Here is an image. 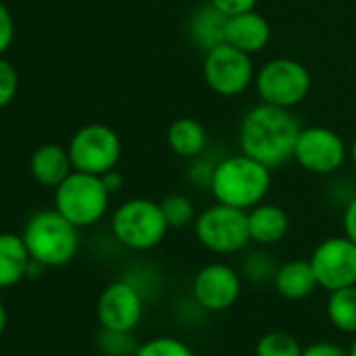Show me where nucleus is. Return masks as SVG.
<instances>
[{
  "label": "nucleus",
  "instance_id": "nucleus-1",
  "mask_svg": "<svg viewBox=\"0 0 356 356\" xmlns=\"http://www.w3.org/2000/svg\"><path fill=\"white\" fill-rule=\"evenodd\" d=\"M300 130L302 126L291 109L260 103L254 105L241 120L239 147L241 153L275 170L293 159Z\"/></svg>",
  "mask_w": 356,
  "mask_h": 356
},
{
  "label": "nucleus",
  "instance_id": "nucleus-2",
  "mask_svg": "<svg viewBox=\"0 0 356 356\" xmlns=\"http://www.w3.org/2000/svg\"><path fill=\"white\" fill-rule=\"evenodd\" d=\"M273 187V170L245 153L218 159L210 191L218 204L252 210L262 204Z\"/></svg>",
  "mask_w": 356,
  "mask_h": 356
},
{
  "label": "nucleus",
  "instance_id": "nucleus-3",
  "mask_svg": "<svg viewBox=\"0 0 356 356\" xmlns=\"http://www.w3.org/2000/svg\"><path fill=\"white\" fill-rule=\"evenodd\" d=\"M22 237L30 258L44 268L70 264L80 250L78 227L57 210H42L34 214L26 222Z\"/></svg>",
  "mask_w": 356,
  "mask_h": 356
},
{
  "label": "nucleus",
  "instance_id": "nucleus-4",
  "mask_svg": "<svg viewBox=\"0 0 356 356\" xmlns=\"http://www.w3.org/2000/svg\"><path fill=\"white\" fill-rule=\"evenodd\" d=\"M109 197L111 193L101 176L74 170L55 189V210L78 229H84L97 225L105 216Z\"/></svg>",
  "mask_w": 356,
  "mask_h": 356
},
{
  "label": "nucleus",
  "instance_id": "nucleus-5",
  "mask_svg": "<svg viewBox=\"0 0 356 356\" xmlns=\"http://www.w3.org/2000/svg\"><path fill=\"white\" fill-rule=\"evenodd\" d=\"M161 206L153 200L134 197L124 202L111 216L113 237L128 250L147 252L159 245L168 233Z\"/></svg>",
  "mask_w": 356,
  "mask_h": 356
},
{
  "label": "nucleus",
  "instance_id": "nucleus-6",
  "mask_svg": "<svg viewBox=\"0 0 356 356\" xmlns=\"http://www.w3.org/2000/svg\"><path fill=\"white\" fill-rule=\"evenodd\" d=\"M254 86L262 103L293 109L308 97L312 78L304 63L289 57H277L256 72Z\"/></svg>",
  "mask_w": 356,
  "mask_h": 356
},
{
  "label": "nucleus",
  "instance_id": "nucleus-7",
  "mask_svg": "<svg viewBox=\"0 0 356 356\" xmlns=\"http://www.w3.org/2000/svg\"><path fill=\"white\" fill-rule=\"evenodd\" d=\"M193 227L197 241L214 254H237L252 241L248 212L227 204L216 202L214 206L204 210L195 218Z\"/></svg>",
  "mask_w": 356,
  "mask_h": 356
},
{
  "label": "nucleus",
  "instance_id": "nucleus-8",
  "mask_svg": "<svg viewBox=\"0 0 356 356\" xmlns=\"http://www.w3.org/2000/svg\"><path fill=\"white\" fill-rule=\"evenodd\" d=\"M204 80L220 97H239L256 80L252 55L222 42L204 53Z\"/></svg>",
  "mask_w": 356,
  "mask_h": 356
},
{
  "label": "nucleus",
  "instance_id": "nucleus-9",
  "mask_svg": "<svg viewBox=\"0 0 356 356\" xmlns=\"http://www.w3.org/2000/svg\"><path fill=\"white\" fill-rule=\"evenodd\" d=\"M74 170L103 176L113 170L122 157V143L113 128L105 124H86L70 140Z\"/></svg>",
  "mask_w": 356,
  "mask_h": 356
},
{
  "label": "nucleus",
  "instance_id": "nucleus-10",
  "mask_svg": "<svg viewBox=\"0 0 356 356\" xmlns=\"http://www.w3.org/2000/svg\"><path fill=\"white\" fill-rule=\"evenodd\" d=\"M348 155L350 149L346 147L343 138L327 126L302 128L293 149V161L306 172L318 176L337 172Z\"/></svg>",
  "mask_w": 356,
  "mask_h": 356
},
{
  "label": "nucleus",
  "instance_id": "nucleus-11",
  "mask_svg": "<svg viewBox=\"0 0 356 356\" xmlns=\"http://www.w3.org/2000/svg\"><path fill=\"white\" fill-rule=\"evenodd\" d=\"M310 264L318 287L327 291L356 285V243L346 235L321 241L310 256Z\"/></svg>",
  "mask_w": 356,
  "mask_h": 356
},
{
  "label": "nucleus",
  "instance_id": "nucleus-12",
  "mask_svg": "<svg viewBox=\"0 0 356 356\" xmlns=\"http://www.w3.org/2000/svg\"><path fill=\"white\" fill-rule=\"evenodd\" d=\"M97 318L103 329L132 331L143 318V296L130 281L109 283L97 300Z\"/></svg>",
  "mask_w": 356,
  "mask_h": 356
},
{
  "label": "nucleus",
  "instance_id": "nucleus-13",
  "mask_svg": "<svg viewBox=\"0 0 356 356\" xmlns=\"http://www.w3.org/2000/svg\"><path fill=\"white\" fill-rule=\"evenodd\" d=\"M241 293V279L229 264L214 262L204 266L193 279V296L197 304L210 312L231 308Z\"/></svg>",
  "mask_w": 356,
  "mask_h": 356
},
{
  "label": "nucleus",
  "instance_id": "nucleus-14",
  "mask_svg": "<svg viewBox=\"0 0 356 356\" xmlns=\"http://www.w3.org/2000/svg\"><path fill=\"white\" fill-rule=\"evenodd\" d=\"M270 38H273L270 24L256 9L227 17L225 42L248 53V55H256V53L264 51L268 47Z\"/></svg>",
  "mask_w": 356,
  "mask_h": 356
},
{
  "label": "nucleus",
  "instance_id": "nucleus-15",
  "mask_svg": "<svg viewBox=\"0 0 356 356\" xmlns=\"http://www.w3.org/2000/svg\"><path fill=\"white\" fill-rule=\"evenodd\" d=\"M30 170H32V176L36 178V183H40L42 187L57 189L74 172V163H72L67 149L55 143H47V145H40L32 153Z\"/></svg>",
  "mask_w": 356,
  "mask_h": 356
},
{
  "label": "nucleus",
  "instance_id": "nucleus-16",
  "mask_svg": "<svg viewBox=\"0 0 356 356\" xmlns=\"http://www.w3.org/2000/svg\"><path fill=\"white\" fill-rule=\"evenodd\" d=\"M250 239L258 245H275L289 233V214L277 204H258L248 210Z\"/></svg>",
  "mask_w": 356,
  "mask_h": 356
},
{
  "label": "nucleus",
  "instance_id": "nucleus-17",
  "mask_svg": "<svg viewBox=\"0 0 356 356\" xmlns=\"http://www.w3.org/2000/svg\"><path fill=\"white\" fill-rule=\"evenodd\" d=\"M32 258L22 235L0 233V289H9L28 279Z\"/></svg>",
  "mask_w": 356,
  "mask_h": 356
},
{
  "label": "nucleus",
  "instance_id": "nucleus-18",
  "mask_svg": "<svg viewBox=\"0 0 356 356\" xmlns=\"http://www.w3.org/2000/svg\"><path fill=\"white\" fill-rule=\"evenodd\" d=\"M273 283L277 293L285 300H304L318 287L310 260H289L281 264Z\"/></svg>",
  "mask_w": 356,
  "mask_h": 356
},
{
  "label": "nucleus",
  "instance_id": "nucleus-19",
  "mask_svg": "<svg viewBox=\"0 0 356 356\" xmlns=\"http://www.w3.org/2000/svg\"><path fill=\"white\" fill-rule=\"evenodd\" d=\"M165 138H168L170 149L178 157H187V159H195L208 147V130L195 118H178V120H174L168 126Z\"/></svg>",
  "mask_w": 356,
  "mask_h": 356
},
{
  "label": "nucleus",
  "instance_id": "nucleus-20",
  "mask_svg": "<svg viewBox=\"0 0 356 356\" xmlns=\"http://www.w3.org/2000/svg\"><path fill=\"white\" fill-rule=\"evenodd\" d=\"M225 26H227V15H222L216 7L208 3L191 15L187 30L191 42L200 51L208 53L210 49L225 42Z\"/></svg>",
  "mask_w": 356,
  "mask_h": 356
},
{
  "label": "nucleus",
  "instance_id": "nucleus-21",
  "mask_svg": "<svg viewBox=\"0 0 356 356\" xmlns=\"http://www.w3.org/2000/svg\"><path fill=\"white\" fill-rule=\"evenodd\" d=\"M327 316L339 331L356 333V285L329 291Z\"/></svg>",
  "mask_w": 356,
  "mask_h": 356
},
{
  "label": "nucleus",
  "instance_id": "nucleus-22",
  "mask_svg": "<svg viewBox=\"0 0 356 356\" xmlns=\"http://www.w3.org/2000/svg\"><path fill=\"white\" fill-rule=\"evenodd\" d=\"M159 206H161L163 218H165L170 229H185L191 222H195V218H197L191 200L187 195H181V193L165 195L159 202Z\"/></svg>",
  "mask_w": 356,
  "mask_h": 356
},
{
  "label": "nucleus",
  "instance_id": "nucleus-23",
  "mask_svg": "<svg viewBox=\"0 0 356 356\" xmlns=\"http://www.w3.org/2000/svg\"><path fill=\"white\" fill-rule=\"evenodd\" d=\"M300 341L285 331L264 333L256 343V356H302Z\"/></svg>",
  "mask_w": 356,
  "mask_h": 356
},
{
  "label": "nucleus",
  "instance_id": "nucleus-24",
  "mask_svg": "<svg viewBox=\"0 0 356 356\" xmlns=\"http://www.w3.org/2000/svg\"><path fill=\"white\" fill-rule=\"evenodd\" d=\"M140 343L132 337V331L103 329L97 333V348L103 356H134Z\"/></svg>",
  "mask_w": 356,
  "mask_h": 356
},
{
  "label": "nucleus",
  "instance_id": "nucleus-25",
  "mask_svg": "<svg viewBox=\"0 0 356 356\" xmlns=\"http://www.w3.org/2000/svg\"><path fill=\"white\" fill-rule=\"evenodd\" d=\"M134 356H195L193 350L176 337H153L138 346Z\"/></svg>",
  "mask_w": 356,
  "mask_h": 356
},
{
  "label": "nucleus",
  "instance_id": "nucleus-26",
  "mask_svg": "<svg viewBox=\"0 0 356 356\" xmlns=\"http://www.w3.org/2000/svg\"><path fill=\"white\" fill-rule=\"evenodd\" d=\"M277 264L270 256H266L264 252H252L245 260H243V273L250 281L256 283H266L275 279L277 273Z\"/></svg>",
  "mask_w": 356,
  "mask_h": 356
},
{
  "label": "nucleus",
  "instance_id": "nucleus-27",
  "mask_svg": "<svg viewBox=\"0 0 356 356\" xmlns=\"http://www.w3.org/2000/svg\"><path fill=\"white\" fill-rule=\"evenodd\" d=\"M17 88H19V78L15 67L7 59L0 57V109H5L7 105L13 103Z\"/></svg>",
  "mask_w": 356,
  "mask_h": 356
},
{
  "label": "nucleus",
  "instance_id": "nucleus-28",
  "mask_svg": "<svg viewBox=\"0 0 356 356\" xmlns=\"http://www.w3.org/2000/svg\"><path fill=\"white\" fill-rule=\"evenodd\" d=\"M216 163L218 161H210V159H204L202 155L195 157V161L191 163V170H189V181L197 187V189H210V183H212V176H214V170H216Z\"/></svg>",
  "mask_w": 356,
  "mask_h": 356
},
{
  "label": "nucleus",
  "instance_id": "nucleus-29",
  "mask_svg": "<svg viewBox=\"0 0 356 356\" xmlns=\"http://www.w3.org/2000/svg\"><path fill=\"white\" fill-rule=\"evenodd\" d=\"M15 38V22L5 3H0V57H3Z\"/></svg>",
  "mask_w": 356,
  "mask_h": 356
},
{
  "label": "nucleus",
  "instance_id": "nucleus-30",
  "mask_svg": "<svg viewBox=\"0 0 356 356\" xmlns=\"http://www.w3.org/2000/svg\"><path fill=\"white\" fill-rule=\"evenodd\" d=\"M208 3L212 7H216L222 15L233 17V15H239L245 11H254L258 0H208Z\"/></svg>",
  "mask_w": 356,
  "mask_h": 356
},
{
  "label": "nucleus",
  "instance_id": "nucleus-31",
  "mask_svg": "<svg viewBox=\"0 0 356 356\" xmlns=\"http://www.w3.org/2000/svg\"><path fill=\"white\" fill-rule=\"evenodd\" d=\"M341 227H343V235L356 243V197H350L346 202V208L341 214Z\"/></svg>",
  "mask_w": 356,
  "mask_h": 356
},
{
  "label": "nucleus",
  "instance_id": "nucleus-32",
  "mask_svg": "<svg viewBox=\"0 0 356 356\" xmlns=\"http://www.w3.org/2000/svg\"><path fill=\"white\" fill-rule=\"evenodd\" d=\"M302 356H348V352H343L339 346L331 341H314L304 348Z\"/></svg>",
  "mask_w": 356,
  "mask_h": 356
},
{
  "label": "nucleus",
  "instance_id": "nucleus-33",
  "mask_svg": "<svg viewBox=\"0 0 356 356\" xmlns=\"http://www.w3.org/2000/svg\"><path fill=\"white\" fill-rule=\"evenodd\" d=\"M103 183H105V187H107V191L113 195V193H118L120 189H122V185H124V178H122V174L113 168V170H109V172H105L103 176Z\"/></svg>",
  "mask_w": 356,
  "mask_h": 356
},
{
  "label": "nucleus",
  "instance_id": "nucleus-34",
  "mask_svg": "<svg viewBox=\"0 0 356 356\" xmlns=\"http://www.w3.org/2000/svg\"><path fill=\"white\" fill-rule=\"evenodd\" d=\"M7 325H9V312H7L3 298H0V337H3V333L7 331Z\"/></svg>",
  "mask_w": 356,
  "mask_h": 356
},
{
  "label": "nucleus",
  "instance_id": "nucleus-35",
  "mask_svg": "<svg viewBox=\"0 0 356 356\" xmlns=\"http://www.w3.org/2000/svg\"><path fill=\"white\" fill-rule=\"evenodd\" d=\"M350 159H352V163H354V168H356V136H354V140H352V145H350Z\"/></svg>",
  "mask_w": 356,
  "mask_h": 356
},
{
  "label": "nucleus",
  "instance_id": "nucleus-36",
  "mask_svg": "<svg viewBox=\"0 0 356 356\" xmlns=\"http://www.w3.org/2000/svg\"><path fill=\"white\" fill-rule=\"evenodd\" d=\"M348 356H356V341L352 343V348H350V352H348Z\"/></svg>",
  "mask_w": 356,
  "mask_h": 356
}]
</instances>
